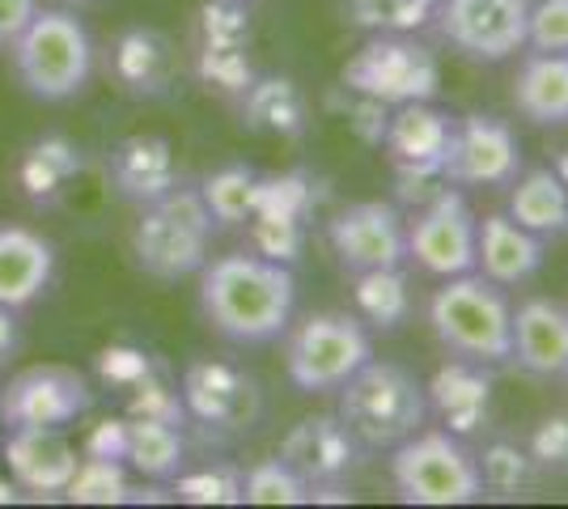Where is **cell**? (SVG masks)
Returning <instances> with one entry per match:
<instances>
[{"instance_id":"cell-22","label":"cell","mask_w":568,"mask_h":509,"mask_svg":"<svg viewBox=\"0 0 568 509\" xmlns=\"http://www.w3.org/2000/svg\"><path fill=\"white\" fill-rule=\"evenodd\" d=\"M111 179L128 200L149 204L179 187V162L166 136H128L111 153Z\"/></svg>"},{"instance_id":"cell-17","label":"cell","mask_w":568,"mask_h":509,"mask_svg":"<svg viewBox=\"0 0 568 509\" xmlns=\"http://www.w3.org/2000/svg\"><path fill=\"white\" fill-rule=\"evenodd\" d=\"M509 362L535 378H568V306L551 297H526L514 311Z\"/></svg>"},{"instance_id":"cell-16","label":"cell","mask_w":568,"mask_h":509,"mask_svg":"<svg viewBox=\"0 0 568 509\" xmlns=\"http://www.w3.org/2000/svg\"><path fill=\"white\" fill-rule=\"evenodd\" d=\"M356 455H361V441L348 434V425L339 420V416H306V420H297L281 441V455L302 480L314 488H327V485H339L348 471L356 467ZM314 501V497H310Z\"/></svg>"},{"instance_id":"cell-10","label":"cell","mask_w":568,"mask_h":509,"mask_svg":"<svg viewBox=\"0 0 568 509\" xmlns=\"http://www.w3.org/2000/svg\"><path fill=\"white\" fill-rule=\"evenodd\" d=\"M475 234L479 217L471 213L467 195L446 183L407 221V264H416L437 281L475 272Z\"/></svg>"},{"instance_id":"cell-19","label":"cell","mask_w":568,"mask_h":509,"mask_svg":"<svg viewBox=\"0 0 568 509\" xmlns=\"http://www.w3.org/2000/svg\"><path fill=\"white\" fill-rule=\"evenodd\" d=\"M428 413L442 416V425L454 437H471L488 425L493 416V378L479 362H463L454 357L450 365H442L425 387Z\"/></svg>"},{"instance_id":"cell-31","label":"cell","mask_w":568,"mask_h":509,"mask_svg":"<svg viewBox=\"0 0 568 509\" xmlns=\"http://www.w3.org/2000/svg\"><path fill=\"white\" fill-rule=\"evenodd\" d=\"M72 506H123L128 501V471L123 459L111 455H85L64 488Z\"/></svg>"},{"instance_id":"cell-36","label":"cell","mask_w":568,"mask_h":509,"mask_svg":"<svg viewBox=\"0 0 568 509\" xmlns=\"http://www.w3.org/2000/svg\"><path fill=\"white\" fill-rule=\"evenodd\" d=\"M174 492L187 506H237L242 501V476L234 467H204V471H179Z\"/></svg>"},{"instance_id":"cell-27","label":"cell","mask_w":568,"mask_h":509,"mask_svg":"<svg viewBox=\"0 0 568 509\" xmlns=\"http://www.w3.org/2000/svg\"><path fill=\"white\" fill-rule=\"evenodd\" d=\"M242 120L251 132H263V136H302L310 123V106L306 94L297 90V81L288 77H255L242 94Z\"/></svg>"},{"instance_id":"cell-35","label":"cell","mask_w":568,"mask_h":509,"mask_svg":"<svg viewBox=\"0 0 568 509\" xmlns=\"http://www.w3.org/2000/svg\"><path fill=\"white\" fill-rule=\"evenodd\" d=\"M479 462V480H484V492H497V497H518L521 488L535 480V459L514 446V441H493L488 450H484V459Z\"/></svg>"},{"instance_id":"cell-33","label":"cell","mask_w":568,"mask_h":509,"mask_svg":"<svg viewBox=\"0 0 568 509\" xmlns=\"http://www.w3.org/2000/svg\"><path fill=\"white\" fill-rule=\"evenodd\" d=\"M310 485L284 459H263L242 476V501L251 506H310Z\"/></svg>"},{"instance_id":"cell-30","label":"cell","mask_w":568,"mask_h":509,"mask_svg":"<svg viewBox=\"0 0 568 509\" xmlns=\"http://www.w3.org/2000/svg\"><path fill=\"white\" fill-rule=\"evenodd\" d=\"M348 22L369 34H416L433 26L437 0H344Z\"/></svg>"},{"instance_id":"cell-24","label":"cell","mask_w":568,"mask_h":509,"mask_svg":"<svg viewBox=\"0 0 568 509\" xmlns=\"http://www.w3.org/2000/svg\"><path fill=\"white\" fill-rule=\"evenodd\" d=\"M119 459L128 462L136 476L153 485H170L183 467H187V441L174 420L162 416H132L123 420V450Z\"/></svg>"},{"instance_id":"cell-9","label":"cell","mask_w":568,"mask_h":509,"mask_svg":"<svg viewBox=\"0 0 568 509\" xmlns=\"http://www.w3.org/2000/svg\"><path fill=\"white\" fill-rule=\"evenodd\" d=\"M90 408H94V390L85 383V374L60 362L26 365L0 390L4 429H69Z\"/></svg>"},{"instance_id":"cell-3","label":"cell","mask_w":568,"mask_h":509,"mask_svg":"<svg viewBox=\"0 0 568 509\" xmlns=\"http://www.w3.org/2000/svg\"><path fill=\"white\" fill-rule=\"evenodd\" d=\"M339 395V420L348 425V434L369 446V450H395L399 441L416 434L428 416L425 383L416 374H407L403 365L369 362L356 369Z\"/></svg>"},{"instance_id":"cell-39","label":"cell","mask_w":568,"mask_h":509,"mask_svg":"<svg viewBox=\"0 0 568 509\" xmlns=\"http://www.w3.org/2000/svg\"><path fill=\"white\" fill-rule=\"evenodd\" d=\"M526 455L535 459V467H547V471H568V416H544L530 434V446Z\"/></svg>"},{"instance_id":"cell-5","label":"cell","mask_w":568,"mask_h":509,"mask_svg":"<svg viewBox=\"0 0 568 509\" xmlns=\"http://www.w3.org/2000/svg\"><path fill=\"white\" fill-rule=\"evenodd\" d=\"M213 230V213L204 208L200 192H191V187H174L162 200H149V204H141V221L132 230L136 267L153 281L200 276V267L209 264Z\"/></svg>"},{"instance_id":"cell-20","label":"cell","mask_w":568,"mask_h":509,"mask_svg":"<svg viewBox=\"0 0 568 509\" xmlns=\"http://www.w3.org/2000/svg\"><path fill=\"white\" fill-rule=\"evenodd\" d=\"M544 267V238L521 230L509 213H488L475 234V272L500 289L526 285Z\"/></svg>"},{"instance_id":"cell-29","label":"cell","mask_w":568,"mask_h":509,"mask_svg":"<svg viewBox=\"0 0 568 509\" xmlns=\"http://www.w3.org/2000/svg\"><path fill=\"white\" fill-rule=\"evenodd\" d=\"M200 200L204 208L213 213L216 225H246L251 213H255V200H260V174L251 166H225L204 179L200 187Z\"/></svg>"},{"instance_id":"cell-32","label":"cell","mask_w":568,"mask_h":509,"mask_svg":"<svg viewBox=\"0 0 568 509\" xmlns=\"http://www.w3.org/2000/svg\"><path fill=\"white\" fill-rule=\"evenodd\" d=\"M77 166H81V157H77V149H72L64 136L39 141L22 162L26 195H30V200H51V195L60 192L72 174H77Z\"/></svg>"},{"instance_id":"cell-15","label":"cell","mask_w":568,"mask_h":509,"mask_svg":"<svg viewBox=\"0 0 568 509\" xmlns=\"http://www.w3.org/2000/svg\"><path fill=\"white\" fill-rule=\"evenodd\" d=\"M450 136L454 115L437 111L433 102H403V106H390L382 149H386V157H390L399 179H442Z\"/></svg>"},{"instance_id":"cell-28","label":"cell","mask_w":568,"mask_h":509,"mask_svg":"<svg viewBox=\"0 0 568 509\" xmlns=\"http://www.w3.org/2000/svg\"><path fill=\"white\" fill-rule=\"evenodd\" d=\"M353 302L365 323H374L382 332L399 327L412 315V289L403 267H374V272H356L353 276Z\"/></svg>"},{"instance_id":"cell-11","label":"cell","mask_w":568,"mask_h":509,"mask_svg":"<svg viewBox=\"0 0 568 509\" xmlns=\"http://www.w3.org/2000/svg\"><path fill=\"white\" fill-rule=\"evenodd\" d=\"M530 0H437L433 26L454 51L479 64H500L526 48Z\"/></svg>"},{"instance_id":"cell-45","label":"cell","mask_w":568,"mask_h":509,"mask_svg":"<svg viewBox=\"0 0 568 509\" xmlns=\"http://www.w3.org/2000/svg\"><path fill=\"white\" fill-rule=\"evenodd\" d=\"M64 9H90V4H102V0H60Z\"/></svg>"},{"instance_id":"cell-1","label":"cell","mask_w":568,"mask_h":509,"mask_svg":"<svg viewBox=\"0 0 568 509\" xmlns=\"http://www.w3.org/2000/svg\"><path fill=\"white\" fill-rule=\"evenodd\" d=\"M297 281L288 264L255 251L221 255L200 267V311L216 336L234 344H272L293 327Z\"/></svg>"},{"instance_id":"cell-40","label":"cell","mask_w":568,"mask_h":509,"mask_svg":"<svg viewBox=\"0 0 568 509\" xmlns=\"http://www.w3.org/2000/svg\"><path fill=\"white\" fill-rule=\"evenodd\" d=\"M386 120H390V106H382V102H374V98L353 94L348 123H353V132L365 141V145H382V136H386Z\"/></svg>"},{"instance_id":"cell-13","label":"cell","mask_w":568,"mask_h":509,"mask_svg":"<svg viewBox=\"0 0 568 509\" xmlns=\"http://www.w3.org/2000/svg\"><path fill=\"white\" fill-rule=\"evenodd\" d=\"M327 243L344 272L407 264V217L386 200H361L327 221Z\"/></svg>"},{"instance_id":"cell-14","label":"cell","mask_w":568,"mask_h":509,"mask_svg":"<svg viewBox=\"0 0 568 509\" xmlns=\"http://www.w3.org/2000/svg\"><path fill=\"white\" fill-rule=\"evenodd\" d=\"M183 413L221 434H246L263 413L260 383L230 362H191L179 383Z\"/></svg>"},{"instance_id":"cell-25","label":"cell","mask_w":568,"mask_h":509,"mask_svg":"<svg viewBox=\"0 0 568 509\" xmlns=\"http://www.w3.org/2000/svg\"><path fill=\"white\" fill-rule=\"evenodd\" d=\"M514 106L539 128L568 123V51H530L514 81Z\"/></svg>"},{"instance_id":"cell-41","label":"cell","mask_w":568,"mask_h":509,"mask_svg":"<svg viewBox=\"0 0 568 509\" xmlns=\"http://www.w3.org/2000/svg\"><path fill=\"white\" fill-rule=\"evenodd\" d=\"M39 13V0H0V48H13L30 18Z\"/></svg>"},{"instance_id":"cell-37","label":"cell","mask_w":568,"mask_h":509,"mask_svg":"<svg viewBox=\"0 0 568 509\" xmlns=\"http://www.w3.org/2000/svg\"><path fill=\"white\" fill-rule=\"evenodd\" d=\"M200 43L251 48V9H246V0H209L200 9Z\"/></svg>"},{"instance_id":"cell-38","label":"cell","mask_w":568,"mask_h":509,"mask_svg":"<svg viewBox=\"0 0 568 509\" xmlns=\"http://www.w3.org/2000/svg\"><path fill=\"white\" fill-rule=\"evenodd\" d=\"M526 48L530 51H568V0H530Z\"/></svg>"},{"instance_id":"cell-7","label":"cell","mask_w":568,"mask_h":509,"mask_svg":"<svg viewBox=\"0 0 568 509\" xmlns=\"http://www.w3.org/2000/svg\"><path fill=\"white\" fill-rule=\"evenodd\" d=\"M369 357H374V344L365 323L339 311H318L302 318L284 344L288 383L302 395H335Z\"/></svg>"},{"instance_id":"cell-26","label":"cell","mask_w":568,"mask_h":509,"mask_svg":"<svg viewBox=\"0 0 568 509\" xmlns=\"http://www.w3.org/2000/svg\"><path fill=\"white\" fill-rule=\"evenodd\" d=\"M509 217L539 238H565L568 234V183L551 166L526 170L514 179L509 192Z\"/></svg>"},{"instance_id":"cell-4","label":"cell","mask_w":568,"mask_h":509,"mask_svg":"<svg viewBox=\"0 0 568 509\" xmlns=\"http://www.w3.org/2000/svg\"><path fill=\"white\" fill-rule=\"evenodd\" d=\"M9 55L22 90L39 102H69L94 73V43L77 9H39Z\"/></svg>"},{"instance_id":"cell-43","label":"cell","mask_w":568,"mask_h":509,"mask_svg":"<svg viewBox=\"0 0 568 509\" xmlns=\"http://www.w3.org/2000/svg\"><path fill=\"white\" fill-rule=\"evenodd\" d=\"M18 339H22V336H18V311L0 306V365L18 353Z\"/></svg>"},{"instance_id":"cell-18","label":"cell","mask_w":568,"mask_h":509,"mask_svg":"<svg viewBox=\"0 0 568 509\" xmlns=\"http://www.w3.org/2000/svg\"><path fill=\"white\" fill-rule=\"evenodd\" d=\"M0 459L9 462L13 480L26 492H39V497H64L72 471H77V446H72L64 429H9V441L0 450Z\"/></svg>"},{"instance_id":"cell-23","label":"cell","mask_w":568,"mask_h":509,"mask_svg":"<svg viewBox=\"0 0 568 509\" xmlns=\"http://www.w3.org/2000/svg\"><path fill=\"white\" fill-rule=\"evenodd\" d=\"M179 73V51L162 30H123L115 43V81L136 98H158Z\"/></svg>"},{"instance_id":"cell-44","label":"cell","mask_w":568,"mask_h":509,"mask_svg":"<svg viewBox=\"0 0 568 509\" xmlns=\"http://www.w3.org/2000/svg\"><path fill=\"white\" fill-rule=\"evenodd\" d=\"M551 170H556V174H560V179L568 183V149L560 153V157H556V166H551Z\"/></svg>"},{"instance_id":"cell-2","label":"cell","mask_w":568,"mask_h":509,"mask_svg":"<svg viewBox=\"0 0 568 509\" xmlns=\"http://www.w3.org/2000/svg\"><path fill=\"white\" fill-rule=\"evenodd\" d=\"M428 327L442 339V348L463 362L497 365L509 362L514 344V306L500 285L479 272H463L442 281V289L428 297Z\"/></svg>"},{"instance_id":"cell-8","label":"cell","mask_w":568,"mask_h":509,"mask_svg":"<svg viewBox=\"0 0 568 509\" xmlns=\"http://www.w3.org/2000/svg\"><path fill=\"white\" fill-rule=\"evenodd\" d=\"M344 90L382 106L433 102L442 90V64L412 34H369V43L344 64Z\"/></svg>"},{"instance_id":"cell-34","label":"cell","mask_w":568,"mask_h":509,"mask_svg":"<svg viewBox=\"0 0 568 509\" xmlns=\"http://www.w3.org/2000/svg\"><path fill=\"white\" fill-rule=\"evenodd\" d=\"M195 73H200V81H204L209 90H216V94L242 98L246 94V85L255 81L251 48H213V43H200Z\"/></svg>"},{"instance_id":"cell-21","label":"cell","mask_w":568,"mask_h":509,"mask_svg":"<svg viewBox=\"0 0 568 509\" xmlns=\"http://www.w3.org/2000/svg\"><path fill=\"white\" fill-rule=\"evenodd\" d=\"M55 276V246L26 230V225H0V306L26 311L48 293Z\"/></svg>"},{"instance_id":"cell-42","label":"cell","mask_w":568,"mask_h":509,"mask_svg":"<svg viewBox=\"0 0 568 509\" xmlns=\"http://www.w3.org/2000/svg\"><path fill=\"white\" fill-rule=\"evenodd\" d=\"M102 374L106 378H115V383H141L144 374H149V357L144 353H128V348H115V353H106L102 357Z\"/></svg>"},{"instance_id":"cell-6","label":"cell","mask_w":568,"mask_h":509,"mask_svg":"<svg viewBox=\"0 0 568 509\" xmlns=\"http://www.w3.org/2000/svg\"><path fill=\"white\" fill-rule=\"evenodd\" d=\"M390 485L403 506H475L484 497L479 462L450 429H416L390 450Z\"/></svg>"},{"instance_id":"cell-12","label":"cell","mask_w":568,"mask_h":509,"mask_svg":"<svg viewBox=\"0 0 568 509\" xmlns=\"http://www.w3.org/2000/svg\"><path fill=\"white\" fill-rule=\"evenodd\" d=\"M521 174V141L497 115H463L442 162V179L454 187H505Z\"/></svg>"}]
</instances>
